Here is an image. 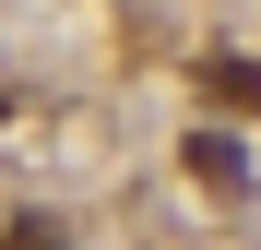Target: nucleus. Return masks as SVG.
Wrapping results in <instances>:
<instances>
[{"mask_svg": "<svg viewBox=\"0 0 261 250\" xmlns=\"http://www.w3.org/2000/svg\"><path fill=\"white\" fill-rule=\"evenodd\" d=\"M190 179H202V191H226V202H238V191H249V155H238L226 131H190Z\"/></svg>", "mask_w": 261, "mask_h": 250, "instance_id": "f03ea898", "label": "nucleus"}, {"mask_svg": "<svg viewBox=\"0 0 261 250\" xmlns=\"http://www.w3.org/2000/svg\"><path fill=\"white\" fill-rule=\"evenodd\" d=\"M202 96L238 107V119H261V60H249V48H214V60H202Z\"/></svg>", "mask_w": 261, "mask_h": 250, "instance_id": "f257e3e1", "label": "nucleus"}]
</instances>
